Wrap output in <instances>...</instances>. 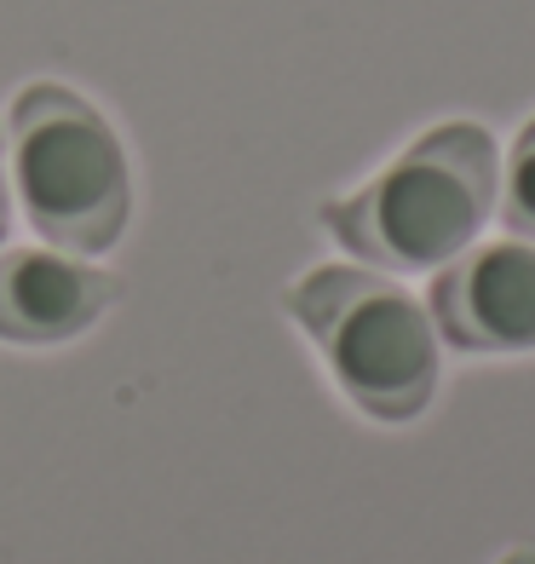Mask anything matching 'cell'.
I'll list each match as a JSON object with an SVG mask.
<instances>
[{
	"instance_id": "1",
	"label": "cell",
	"mask_w": 535,
	"mask_h": 564,
	"mask_svg": "<svg viewBox=\"0 0 535 564\" xmlns=\"http://www.w3.org/2000/svg\"><path fill=\"white\" fill-rule=\"evenodd\" d=\"M501 208V150L490 127L444 121L351 196L323 202V230L380 271H444Z\"/></svg>"
},
{
	"instance_id": "2",
	"label": "cell",
	"mask_w": 535,
	"mask_h": 564,
	"mask_svg": "<svg viewBox=\"0 0 535 564\" xmlns=\"http://www.w3.org/2000/svg\"><path fill=\"white\" fill-rule=\"evenodd\" d=\"M18 219L46 248L98 260L133 219V167L110 116L64 82H30L7 110Z\"/></svg>"
},
{
	"instance_id": "3",
	"label": "cell",
	"mask_w": 535,
	"mask_h": 564,
	"mask_svg": "<svg viewBox=\"0 0 535 564\" xmlns=\"http://www.w3.org/2000/svg\"><path fill=\"white\" fill-rule=\"evenodd\" d=\"M288 317L312 335L346 403L369 421H421L438 398L444 346L432 312L392 276L363 265H317L288 282Z\"/></svg>"
},
{
	"instance_id": "4",
	"label": "cell",
	"mask_w": 535,
	"mask_h": 564,
	"mask_svg": "<svg viewBox=\"0 0 535 564\" xmlns=\"http://www.w3.org/2000/svg\"><path fill=\"white\" fill-rule=\"evenodd\" d=\"M438 340L467 357H524L535 351V248L490 242L449 260L426 289Z\"/></svg>"
},
{
	"instance_id": "5",
	"label": "cell",
	"mask_w": 535,
	"mask_h": 564,
	"mask_svg": "<svg viewBox=\"0 0 535 564\" xmlns=\"http://www.w3.org/2000/svg\"><path fill=\"white\" fill-rule=\"evenodd\" d=\"M121 282L64 248L0 253V340L7 346H69L116 305Z\"/></svg>"
},
{
	"instance_id": "6",
	"label": "cell",
	"mask_w": 535,
	"mask_h": 564,
	"mask_svg": "<svg viewBox=\"0 0 535 564\" xmlns=\"http://www.w3.org/2000/svg\"><path fill=\"white\" fill-rule=\"evenodd\" d=\"M501 219L513 237L535 242V121H524V133L506 162V185H501Z\"/></svg>"
},
{
	"instance_id": "7",
	"label": "cell",
	"mask_w": 535,
	"mask_h": 564,
	"mask_svg": "<svg viewBox=\"0 0 535 564\" xmlns=\"http://www.w3.org/2000/svg\"><path fill=\"white\" fill-rule=\"evenodd\" d=\"M12 225H18V202H12V167H7V127H0V253L12 248Z\"/></svg>"
},
{
	"instance_id": "8",
	"label": "cell",
	"mask_w": 535,
	"mask_h": 564,
	"mask_svg": "<svg viewBox=\"0 0 535 564\" xmlns=\"http://www.w3.org/2000/svg\"><path fill=\"white\" fill-rule=\"evenodd\" d=\"M495 564H535V547H513V553H501Z\"/></svg>"
}]
</instances>
